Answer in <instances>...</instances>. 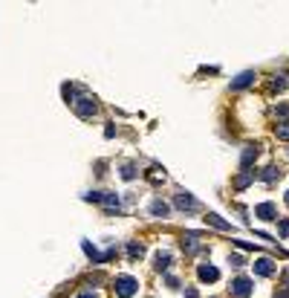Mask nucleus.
<instances>
[{
    "label": "nucleus",
    "instance_id": "nucleus-1",
    "mask_svg": "<svg viewBox=\"0 0 289 298\" xmlns=\"http://www.w3.org/2000/svg\"><path fill=\"white\" fill-rule=\"evenodd\" d=\"M113 290H116V296L130 298L133 293H136V278H130V275H119V278L113 281Z\"/></svg>",
    "mask_w": 289,
    "mask_h": 298
},
{
    "label": "nucleus",
    "instance_id": "nucleus-2",
    "mask_svg": "<svg viewBox=\"0 0 289 298\" xmlns=\"http://www.w3.org/2000/svg\"><path fill=\"white\" fill-rule=\"evenodd\" d=\"M252 281L249 278H234L231 281V287H228V293H231V298H249L252 296Z\"/></svg>",
    "mask_w": 289,
    "mask_h": 298
},
{
    "label": "nucleus",
    "instance_id": "nucleus-3",
    "mask_svg": "<svg viewBox=\"0 0 289 298\" xmlns=\"http://www.w3.org/2000/svg\"><path fill=\"white\" fill-rule=\"evenodd\" d=\"M75 104V113L81 116V119H90L93 113L98 110V104H96V99H90V96H84V99H78V101H72Z\"/></svg>",
    "mask_w": 289,
    "mask_h": 298
},
{
    "label": "nucleus",
    "instance_id": "nucleus-4",
    "mask_svg": "<svg viewBox=\"0 0 289 298\" xmlns=\"http://www.w3.org/2000/svg\"><path fill=\"white\" fill-rule=\"evenodd\" d=\"M174 203H177V208H182V211H197V208H200V203H197L188 191H179Z\"/></svg>",
    "mask_w": 289,
    "mask_h": 298
},
{
    "label": "nucleus",
    "instance_id": "nucleus-5",
    "mask_svg": "<svg viewBox=\"0 0 289 298\" xmlns=\"http://www.w3.org/2000/svg\"><path fill=\"white\" fill-rule=\"evenodd\" d=\"M255 217L260 220H278V208H275V203H260L255 208Z\"/></svg>",
    "mask_w": 289,
    "mask_h": 298
},
{
    "label": "nucleus",
    "instance_id": "nucleus-6",
    "mask_svg": "<svg viewBox=\"0 0 289 298\" xmlns=\"http://www.w3.org/2000/svg\"><path fill=\"white\" fill-rule=\"evenodd\" d=\"M197 275H200V281H205V284H211V281H217V278H220L217 266H211V264H202L200 269H197Z\"/></svg>",
    "mask_w": 289,
    "mask_h": 298
},
{
    "label": "nucleus",
    "instance_id": "nucleus-7",
    "mask_svg": "<svg viewBox=\"0 0 289 298\" xmlns=\"http://www.w3.org/2000/svg\"><path fill=\"white\" fill-rule=\"evenodd\" d=\"M255 272L257 275H263V278L272 275V272H275V261H272V258H257L255 261Z\"/></svg>",
    "mask_w": 289,
    "mask_h": 298
},
{
    "label": "nucleus",
    "instance_id": "nucleus-8",
    "mask_svg": "<svg viewBox=\"0 0 289 298\" xmlns=\"http://www.w3.org/2000/svg\"><path fill=\"white\" fill-rule=\"evenodd\" d=\"M252 180H255V171H240V174L234 177V188L243 191L246 185H252Z\"/></svg>",
    "mask_w": 289,
    "mask_h": 298
},
{
    "label": "nucleus",
    "instance_id": "nucleus-9",
    "mask_svg": "<svg viewBox=\"0 0 289 298\" xmlns=\"http://www.w3.org/2000/svg\"><path fill=\"white\" fill-rule=\"evenodd\" d=\"M255 160H257V148H255V145H249V148L243 151V157H240V168H243V171H249Z\"/></svg>",
    "mask_w": 289,
    "mask_h": 298
},
{
    "label": "nucleus",
    "instance_id": "nucleus-10",
    "mask_svg": "<svg viewBox=\"0 0 289 298\" xmlns=\"http://www.w3.org/2000/svg\"><path fill=\"white\" fill-rule=\"evenodd\" d=\"M205 223L214 226V229H220V232H231V223H225L220 214H205Z\"/></svg>",
    "mask_w": 289,
    "mask_h": 298
},
{
    "label": "nucleus",
    "instance_id": "nucleus-11",
    "mask_svg": "<svg viewBox=\"0 0 289 298\" xmlns=\"http://www.w3.org/2000/svg\"><path fill=\"white\" fill-rule=\"evenodd\" d=\"M255 81V72H240L234 81H231V90H243V87H249Z\"/></svg>",
    "mask_w": 289,
    "mask_h": 298
},
{
    "label": "nucleus",
    "instance_id": "nucleus-12",
    "mask_svg": "<svg viewBox=\"0 0 289 298\" xmlns=\"http://www.w3.org/2000/svg\"><path fill=\"white\" fill-rule=\"evenodd\" d=\"M168 211H171L168 203H162V200H154V203H151V214H154V217H168Z\"/></svg>",
    "mask_w": 289,
    "mask_h": 298
},
{
    "label": "nucleus",
    "instance_id": "nucleus-13",
    "mask_svg": "<svg viewBox=\"0 0 289 298\" xmlns=\"http://www.w3.org/2000/svg\"><path fill=\"white\" fill-rule=\"evenodd\" d=\"M84 252H87V258H90V261H93V264H104V255H101V252H98L96 246H90V243H87V240H84Z\"/></svg>",
    "mask_w": 289,
    "mask_h": 298
},
{
    "label": "nucleus",
    "instance_id": "nucleus-14",
    "mask_svg": "<svg viewBox=\"0 0 289 298\" xmlns=\"http://www.w3.org/2000/svg\"><path fill=\"white\" fill-rule=\"evenodd\" d=\"M182 249H185V252H197V249H200L197 234H185V237H182Z\"/></svg>",
    "mask_w": 289,
    "mask_h": 298
},
{
    "label": "nucleus",
    "instance_id": "nucleus-15",
    "mask_svg": "<svg viewBox=\"0 0 289 298\" xmlns=\"http://www.w3.org/2000/svg\"><path fill=\"white\" fill-rule=\"evenodd\" d=\"M263 180H266V183H275V180H281V168H275V165L263 168Z\"/></svg>",
    "mask_w": 289,
    "mask_h": 298
},
{
    "label": "nucleus",
    "instance_id": "nucleus-16",
    "mask_svg": "<svg viewBox=\"0 0 289 298\" xmlns=\"http://www.w3.org/2000/svg\"><path fill=\"white\" fill-rule=\"evenodd\" d=\"M171 266V255L168 252H156V269H168Z\"/></svg>",
    "mask_w": 289,
    "mask_h": 298
},
{
    "label": "nucleus",
    "instance_id": "nucleus-17",
    "mask_svg": "<svg viewBox=\"0 0 289 298\" xmlns=\"http://www.w3.org/2000/svg\"><path fill=\"white\" fill-rule=\"evenodd\" d=\"M128 252H130V258H142V255H145V246H142V243H130Z\"/></svg>",
    "mask_w": 289,
    "mask_h": 298
},
{
    "label": "nucleus",
    "instance_id": "nucleus-18",
    "mask_svg": "<svg viewBox=\"0 0 289 298\" xmlns=\"http://www.w3.org/2000/svg\"><path fill=\"white\" fill-rule=\"evenodd\" d=\"M275 133H278V139H287L289 142V122H281V125L275 128Z\"/></svg>",
    "mask_w": 289,
    "mask_h": 298
},
{
    "label": "nucleus",
    "instance_id": "nucleus-19",
    "mask_svg": "<svg viewBox=\"0 0 289 298\" xmlns=\"http://www.w3.org/2000/svg\"><path fill=\"white\" fill-rule=\"evenodd\" d=\"M136 177V165H122V180H133Z\"/></svg>",
    "mask_w": 289,
    "mask_h": 298
},
{
    "label": "nucleus",
    "instance_id": "nucleus-20",
    "mask_svg": "<svg viewBox=\"0 0 289 298\" xmlns=\"http://www.w3.org/2000/svg\"><path fill=\"white\" fill-rule=\"evenodd\" d=\"M287 87V81H284V75H278L275 81H272V90H284Z\"/></svg>",
    "mask_w": 289,
    "mask_h": 298
},
{
    "label": "nucleus",
    "instance_id": "nucleus-21",
    "mask_svg": "<svg viewBox=\"0 0 289 298\" xmlns=\"http://www.w3.org/2000/svg\"><path fill=\"white\" fill-rule=\"evenodd\" d=\"M228 264H231V266H243V264H246V261H243L240 255H231V258H228Z\"/></svg>",
    "mask_w": 289,
    "mask_h": 298
},
{
    "label": "nucleus",
    "instance_id": "nucleus-22",
    "mask_svg": "<svg viewBox=\"0 0 289 298\" xmlns=\"http://www.w3.org/2000/svg\"><path fill=\"white\" fill-rule=\"evenodd\" d=\"M278 116H284V119H289V104H278Z\"/></svg>",
    "mask_w": 289,
    "mask_h": 298
},
{
    "label": "nucleus",
    "instance_id": "nucleus-23",
    "mask_svg": "<svg viewBox=\"0 0 289 298\" xmlns=\"http://www.w3.org/2000/svg\"><path fill=\"white\" fill-rule=\"evenodd\" d=\"M281 234H284V237H289V220H281Z\"/></svg>",
    "mask_w": 289,
    "mask_h": 298
},
{
    "label": "nucleus",
    "instance_id": "nucleus-24",
    "mask_svg": "<svg viewBox=\"0 0 289 298\" xmlns=\"http://www.w3.org/2000/svg\"><path fill=\"white\" fill-rule=\"evenodd\" d=\"M275 298H289V290H287V287H284L281 293H275Z\"/></svg>",
    "mask_w": 289,
    "mask_h": 298
},
{
    "label": "nucleus",
    "instance_id": "nucleus-25",
    "mask_svg": "<svg viewBox=\"0 0 289 298\" xmlns=\"http://www.w3.org/2000/svg\"><path fill=\"white\" fill-rule=\"evenodd\" d=\"M185 298H197V290H185Z\"/></svg>",
    "mask_w": 289,
    "mask_h": 298
},
{
    "label": "nucleus",
    "instance_id": "nucleus-26",
    "mask_svg": "<svg viewBox=\"0 0 289 298\" xmlns=\"http://www.w3.org/2000/svg\"><path fill=\"white\" fill-rule=\"evenodd\" d=\"M284 287H287V290H289V269H287V272H284Z\"/></svg>",
    "mask_w": 289,
    "mask_h": 298
},
{
    "label": "nucleus",
    "instance_id": "nucleus-27",
    "mask_svg": "<svg viewBox=\"0 0 289 298\" xmlns=\"http://www.w3.org/2000/svg\"><path fill=\"white\" fill-rule=\"evenodd\" d=\"M78 298H98V296H96V293H81Z\"/></svg>",
    "mask_w": 289,
    "mask_h": 298
},
{
    "label": "nucleus",
    "instance_id": "nucleus-28",
    "mask_svg": "<svg viewBox=\"0 0 289 298\" xmlns=\"http://www.w3.org/2000/svg\"><path fill=\"white\" fill-rule=\"evenodd\" d=\"M287 203H289V191H287Z\"/></svg>",
    "mask_w": 289,
    "mask_h": 298
}]
</instances>
